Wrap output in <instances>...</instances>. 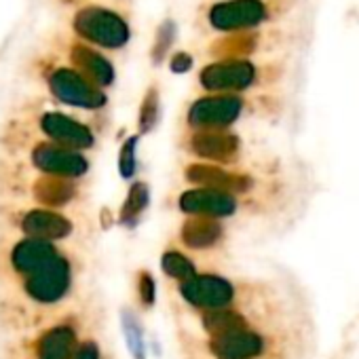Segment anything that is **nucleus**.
Masks as SVG:
<instances>
[{
    "instance_id": "1",
    "label": "nucleus",
    "mask_w": 359,
    "mask_h": 359,
    "mask_svg": "<svg viewBox=\"0 0 359 359\" xmlns=\"http://www.w3.org/2000/svg\"><path fill=\"white\" fill-rule=\"evenodd\" d=\"M306 0H205L195 28L205 36L245 32L302 20Z\"/></svg>"
},
{
    "instance_id": "4",
    "label": "nucleus",
    "mask_w": 359,
    "mask_h": 359,
    "mask_svg": "<svg viewBox=\"0 0 359 359\" xmlns=\"http://www.w3.org/2000/svg\"><path fill=\"white\" fill-rule=\"evenodd\" d=\"M281 76V60H210L195 76L205 93L243 95Z\"/></svg>"
},
{
    "instance_id": "20",
    "label": "nucleus",
    "mask_w": 359,
    "mask_h": 359,
    "mask_svg": "<svg viewBox=\"0 0 359 359\" xmlns=\"http://www.w3.org/2000/svg\"><path fill=\"white\" fill-rule=\"evenodd\" d=\"M222 235V229L216 220L210 218H193L182 226V241L193 250H203L214 245Z\"/></svg>"
},
{
    "instance_id": "17",
    "label": "nucleus",
    "mask_w": 359,
    "mask_h": 359,
    "mask_svg": "<svg viewBox=\"0 0 359 359\" xmlns=\"http://www.w3.org/2000/svg\"><path fill=\"white\" fill-rule=\"evenodd\" d=\"M76 332L70 325H55L34 344V359H72Z\"/></svg>"
},
{
    "instance_id": "8",
    "label": "nucleus",
    "mask_w": 359,
    "mask_h": 359,
    "mask_svg": "<svg viewBox=\"0 0 359 359\" xmlns=\"http://www.w3.org/2000/svg\"><path fill=\"white\" fill-rule=\"evenodd\" d=\"M74 287V269L66 256H60L47 269L24 279V292L30 300L51 306L70 296Z\"/></svg>"
},
{
    "instance_id": "25",
    "label": "nucleus",
    "mask_w": 359,
    "mask_h": 359,
    "mask_svg": "<svg viewBox=\"0 0 359 359\" xmlns=\"http://www.w3.org/2000/svg\"><path fill=\"white\" fill-rule=\"evenodd\" d=\"M137 294H140V300L150 306L154 302V279L150 273H142L140 279H137Z\"/></svg>"
},
{
    "instance_id": "26",
    "label": "nucleus",
    "mask_w": 359,
    "mask_h": 359,
    "mask_svg": "<svg viewBox=\"0 0 359 359\" xmlns=\"http://www.w3.org/2000/svg\"><path fill=\"white\" fill-rule=\"evenodd\" d=\"M100 357H102L100 346H97V342H93V340L81 342V344L74 348V353H72V359H100Z\"/></svg>"
},
{
    "instance_id": "28",
    "label": "nucleus",
    "mask_w": 359,
    "mask_h": 359,
    "mask_svg": "<svg viewBox=\"0 0 359 359\" xmlns=\"http://www.w3.org/2000/svg\"><path fill=\"white\" fill-rule=\"evenodd\" d=\"M108 3H112V5H131V0H108Z\"/></svg>"
},
{
    "instance_id": "24",
    "label": "nucleus",
    "mask_w": 359,
    "mask_h": 359,
    "mask_svg": "<svg viewBox=\"0 0 359 359\" xmlns=\"http://www.w3.org/2000/svg\"><path fill=\"white\" fill-rule=\"evenodd\" d=\"M133 148H135V137L129 140L125 146H123V152H121V158H118V167L123 171L125 177L133 175L135 171V156H133Z\"/></svg>"
},
{
    "instance_id": "5",
    "label": "nucleus",
    "mask_w": 359,
    "mask_h": 359,
    "mask_svg": "<svg viewBox=\"0 0 359 359\" xmlns=\"http://www.w3.org/2000/svg\"><path fill=\"white\" fill-rule=\"evenodd\" d=\"M39 74L51 97L60 104L79 110H102L108 106V95L104 89L89 83L74 68H70L55 51L45 53L39 60Z\"/></svg>"
},
{
    "instance_id": "10",
    "label": "nucleus",
    "mask_w": 359,
    "mask_h": 359,
    "mask_svg": "<svg viewBox=\"0 0 359 359\" xmlns=\"http://www.w3.org/2000/svg\"><path fill=\"white\" fill-rule=\"evenodd\" d=\"M32 163L51 177L62 180H76L89 171V158L83 152L57 146L53 142H39L32 150Z\"/></svg>"
},
{
    "instance_id": "14",
    "label": "nucleus",
    "mask_w": 359,
    "mask_h": 359,
    "mask_svg": "<svg viewBox=\"0 0 359 359\" xmlns=\"http://www.w3.org/2000/svg\"><path fill=\"white\" fill-rule=\"evenodd\" d=\"M235 199L229 193L214 189H193L180 197V208L195 218H220L235 212Z\"/></svg>"
},
{
    "instance_id": "12",
    "label": "nucleus",
    "mask_w": 359,
    "mask_h": 359,
    "mask_svg": "<svg viewBox=\"0 0 359 359\" xmlns=\"http://www.w3.org/2000/svg\"><path fill=\"white\" fill-rule=\"evenodd\" d=\"M13 226L24 233L28 239H43V241H62L74 233V224L70 218L47 210V208H32L22 210L13 218Z\"/></svg>"
},
{
    "instance_id": "13",
    "label": "nucleus",
    "mask_w": 359,
    "mask_h": 359,
    "mask_svg": "<svg viewBox=\"0 0 359 359\" xmlns=\"http://www.w3.org/2000/svg\"><path fill=\"white\" fill-rule=\"evenodd\" d=\"M62 254V250L53 243V241H43V239H20L13 243V248L9 250V264L11 269L22 275L24 279L47 269L49 264H53Z\"/></svg>"
},
{
    "instance_id": "22",
    "label": "nucleus",
    "mask_w": 359,
    "mask_h": 359,
    "mask_svg": "<svg viewBox=\"0 0 359 359\" xmlns=\"http://www.w3.org/2000/svg\"><path fill=\"white\" fill-rule=\"evenodd\" d=\"M148 205V189L146 184H135L129 195H127V201L123 205V214H121V220L127 222V224H133V220H137L140 212Z\"/></svg>"
},
{
    "instance_id": "3",
    "label": "nucleus",
    "mask_w": 359,
    "mask_h": 359,
    "mask_svg": "<svg viewBox=\"0 0 359 359\" xmlns=\"http://www.w3.org/2000/svg\"><path fill=\"white\" fill-rule=\"evenodd\" d=\"M64 30L104 53H121L129 49L133 41L129 11L104 0H87L66 11Z\"/></svg>"
},
{
    "instance_id": "11",
    "label": "nucleus",
    "mask_w": 359,
    "mask_h": 359,
    "mask_svg": "<svg viewBox=\"0 0 359 359\" xmlns=\"http://www.w3.org/2000/svg\"><path fill=\"white\" fill-rule=\"evenodd\" d=\"M180 294H182V298L191 306L212 313V311L229 309V304L233 302L235 290L224 277L195 275V277L182 281V285H180Z\"/></svg>"
},
{
    "instance_id": "9",
    "label": "nucleus",
    "mask_w": 359,
    "mask_h": 359,
    "mask_svg": "<svg viewBox=\"0 0 359 359\" xmlns=\"http://www.w3.org/2000/svg\"><path fill=\"white\" fill-rule=\"evenodd\" d=\"M36 123H39L43 135L47 137V142H53V144L70 148V150H79V152L89 150L97 142L93 129L87 123H83L66 112H60V110H43L39 114Z\"/></svg>"
},
{
    "instance_id": "2",
    "label": "nucleus",
    "mask_w": 359,
    "mask_h": 359,
    "mask_svg": "<svg viewBox=\"0 0 359 359\" xmlns=\"http://www.w3.org/2000/svg\"><path fill=\"white\" fill-rule=\"evenodd\" d=\"M311 36V26L302 20L208 36L203 53L210 60H275V55L296 49Z\"/></svg>"
},
{
    "instance_id": "15",
    "label": "nucleus",
    "mask_w": 359,
    "mask_h": 359,
    "mask_svg": "<svg viewBox=\"0 0 359 359\" xmlns=\"http://www.w3.org/2000/svg\"><path fill=\"white\" fill-rule=\"evenodd\" d=\"M189 150L195 156L210 161H229L239 152V140L220 131H193L189 137Z\"/></svg>"
},
{
    "instance_id": "23",
    "label": "nucleus",
    "mask_w": 359,
    "mask_h": 359,
    "mask_svg": "<svg viewBox=\"0 0 359 359\" xmlns=\"http://www.w3.org/2000/svg\"><path fill=\"white\" fill-rule=\"evenodd\" d=\"M156 93H148L144 106H142V112H140V125H142V131H148L156 121Z\"/></svg>"
},
{
    "instance_id": "27",
    "label": "nucleus",
    "mask_w": 359,
    "mask_h": 359,
    "mask_svg": "<svg viewBox=\"0 0 359 359\" xmlns=\"http://www.w3.org/2000/svg\"><path fill=\"white\" fill-rule=\"evenodd\" d=\"M47 3H49L51 7H55L57 11L66 13V11H70V9H74V7L87 3V0H47Z\"/></svg>"
},
{
    "instance_id": "19",
    "label": "nucleus",
    "mask_w": 359,
    "mask_h": 359,
    "mask_svg": "<svg viewBox=\"0 0 359 359\" xmlns=\"http://www.w3.org/2000/svg\"><path fill=\"white\" fill-rule=\"evenodd\" d=\"M76 195H79L76 187L70 184V180H62V177H45L34 187L36 201L45 205L47 210L66 208L76 199Z\"/></svg>"
},
{
    "instance_id": "18",
    "label": "nucleus",
    "mask_w": 359,
    "mask_h": 359,
    "mask_svg": "<svg viewBox=\"0 0 359 359\" xmlns=\"http://www.w3.org/2000/svg\"><path fill=\"white\" fill-rule=\"evenodd\" d=\"M187 177L193 184H197L199 189H214V191H245L250 187V180L224 169H216V167H205V165H195L189 169Z\"/></svg>"
},
{
    "instance_id": "21",
    "label": "nucleus",
    "mask_w": 359,
    "mask_h": 359,
    "mask_svg": "<svg viewBox=\"0 0 359 359\" xmlns=\"http://www.w3.org/2000/svg\"><path fill=\"white\" fill-rule=\"evenodd\" d=\"M161 264H163V271H165L167 275H171L173 279H182V281H187V279H191V277L197 275V271H195L191 258L184 256V254H180V252H173V250L167 252V254L163 256Z\"/></svg>"
},
{
    "instance_id": "6",
    "label": "nucleus",
    "mask_w": 359,
    "mask_h": 359,
    "mask_svg": "<svg viewBox=\"0 0 359 359\" xmlns=\"http://www.w3.org/2000/svg\"><path fill=\"white\" fill-rule=\"evenodd\" d=\"M51 43H53L51 45L53 51L95 87L106 91L116 83V68L108 57V53L74 39L64 28L51 34Z\"/></svg>"
},
{
    "instance_id": "16",
    "label": "nucleus",
    "mask_w": 359,
    "mask_h": 359,
    "mask_svg": "<svg viewBox=\"0 0 359 359\" xmlns=\"http://www.w3.org/2000/svg\"><path fill=\"white\" fill-rule=\"evenodd\" d=\"M212 348L220 359H254L262 353V340L252 332L235 330L218 334Z\"/></svg>"
},
{
    "instance_id": "7",
    "label": "nucleus",
    "mask_w": 359,
    "mask_h": 359,
    "mask_svg": "<svg viewBox=\"0 0 359 359\" xmlns=\"http://www.w3.org/2000/svg\"><path fill=\"white\" fill-rule=\"evenodd\" d=\"M245 104L237 93H205L189 104L184 123L191 131H224L241 118Z\"/></svg>"
}]
</instances>
